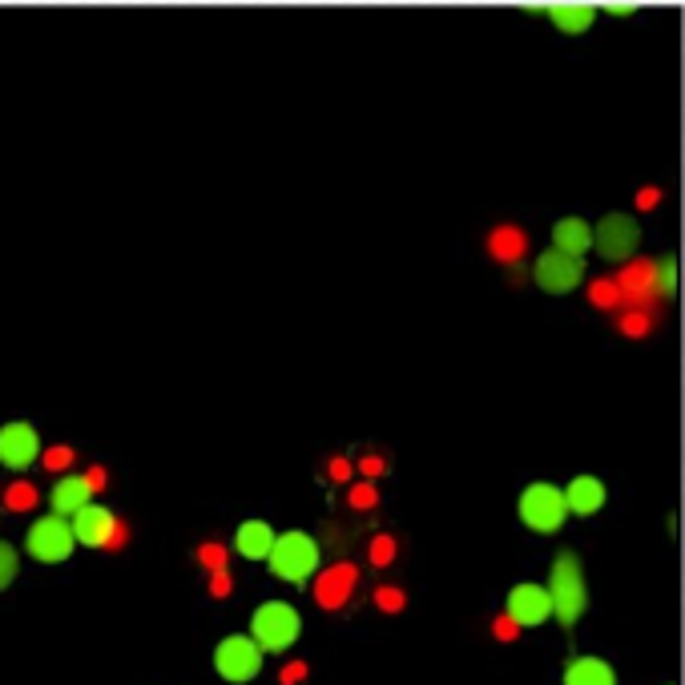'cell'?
I'll return each instance as SVG.
<instances>
[{
  "mask_svg": "<svg viewBox=\"0 0 685 685\" xmlns=\"http://www.w3.org/2000/svg\"><path fill=\"white\" fill-rule=\"evenodd\" d=\"M548 597H553V617L573 629L581 621V613L589 609V585H585V569L573 553H561L548 569Z\"/></svg>",
  "mask_w": 685,
  "mask_h": 685,
  "instance_id": "1",
  "label": "cell"
},
{
  "mask_svg": "<svg viewBox=\"0 0 685 685\" xmlns=\"http://www.w3.org/2000/svg\"><path fill=\"white\" fill-rule=\"evenodd\" d=\"M516 512H520V524H524V528H532V532H540V536H553V532H561L565 520H569V496H565V488H557V484L536 480V484H528V488L520 492Z\"/></svg>",
  "mask_w": 685,
  "mask_h": 685,
  "instance_id": "2",
  "label": "cell"
},
{
  "mask_svg": "<svg viewBox=\"0 0 685 685\" xmlns=\"http://www.w3.org/2000/svg\"><path fill=\"white\" fill-rule=\"evenodd\" d=\"M319 561H323V553H319L315 536L291 528V532H279V540H274V553H270L266 565H270V573L279 581L303 585V581H311L319 573Z\"/></svg>",
  "mask_w": 685,
  "mask_h": 685,
  "instance_id": "3",
  "label": "cell"
},
{
  "mask_svg": "<svg viewBox=\"0 0 685 685\" xmlns=\"http://www.w3.org/2000/svg\"><path fill=\"white\" fill-rule=\"evenodd\" d=\"M303 633V617L295 605L287 601H266L254 609L250 617V637L266 649V653H287Z\"/></svg>",
  "mask_w": 685,
  "mask_h": 685,
  "instance_id": "4",
  "label": "cell"
},
{
  "mask_svg": "<svg viewBox=\"0 0 685 685\" xmlns=\"http://www.w3.org/2000/svg\"><path fill=\"white\" fill-rule=\"evenodd\" d=\"M25 548H29V557L41 561V565H61L73 557V548H77V532H73V520L69 516H41L29 536H25Z\"/></svg>",
  "mask_w": 685,
  "mask_h": 685,
  "instance_id": "5",
  "label": "cell"
},
{
  "mask_svg": "<svg viewBox=\"0 0 685 685\" xmlns=\"http://www.w3.org/2000/svg\"><path fill=\"white\" fill-rule=\"evenodd\" d=\"M262 653H266V649H262L250 633H230V637H222L218 649H214V669H218L222 681L246 685V681H254V677L262 673Z\"/></svg>",
  "mask_w": 685,
  "mask_h": 685,
  "instance_id": "6",
  "label": "cell"
},
{
  "mask_svg": "<svg viewBox=\"0 0 685 685\" xmlns=\"http://www.w3.org/2000/svg\"><path fill=\"white\" fill-rule=\"evenodd\" d=\"M532 279H536V287L544 295H569L585 279V258H573V254H565L557 246H548L532 266Z\"/></svg>",
  "mask_w": 685,
  "mask_h": 685,
  "instance_id": "7",
  "label": "cell"
},
{
  "mask_svg": "<svg viewBox=\"0 0 685 685\" xmlns=\"http://www.w3.org/2000/svg\"><path fill=\"white\" fill-rule=\"evenodd\" d=\"M593 246H597V254L605 258V262H629L633 258V250H637V242H641V226L633 222V214H605L597 226H593Z\"/></svg>",
  "mask_w": 685,
  "mask_h": 685,
  "instance_id": "8",
  "label": "cell"
},
{
  "mask_svg": "<svg viewBox=\"0 0 685 685\" xmlns=\"http://www.w3.org/2000/svg\"><path fill=\"white\" fill-rule=\"evenodd\" d=\"M73 532H77V544H85V548H121L129 540L125 524L105 504H85L73 516Z\"/></svg>",
  "mask_w": 685,
  "mask_h": 685,
  "instance_id": "9",
  "label": "cell"
},
{
  "mask_svg": "<svg viewBox=\"0 0 685 685\" xmlns=\"http://www.w3.org/2000/svg\"><path fill=\"white\" fill-rule=\"evenodd\" d=\"M504 613H508L520 629H536V625H544L548 617H553V597H548V585H532V581L516 585V589L508 593Z\"/></svg>",
  "mask_w": 685,
  "mask_h": 685,
  "instance_id": "10",
  "label": "cell"
},
{
  "mask_svg": "<svg viewBox=\"0 0 685 685\" xmlns=\"http://www.w3.org/2000/svg\"><path fill=\"white\" fill-rule=\"evenodd\" d=\"M37 456H41V436L33 424L13 420V424L0 428V464L5 468L25 472L29 464H37Z\"/></svg>",
  "mask_w": 685,
  "mask_h": 685,
  "instance_id": "11",
  "label": "cell"
},
{
  "mask_svg": "<svg viewBox=\"0 0 685 685\" xmlns=\"http://www.w3.org/2000/svg\"><path fill=\"white\" fill-rule=\"evenodd\" d=\"M359 589V569L355 565H331L327 573H319L315 581V601L323 609H343L351 601V593Z\"/></svg>",
  "mask_w": 685,
  "mask_h": 685,
  "instance_id": "12",
  "label": "cell"
},
{
  "mask_svg": "<svg viewBox=\"0 0 685 685\" xmlns=\"http://www.w3.org/2000/svg\"><path fill=\"white\" fill-rule=\"evenodd\" d=\"M617 287H621L625 303L645 311V303L657 295V262H625L617 270Z\"/></svg>",
  "mask_w": 685,
  "mask_h": 685,
  "instance_id": "13",
  "label": "cell"
},
{
  "mask_svg": "<svg viewBox=\"0 0 685 685\" xmlns=\"http://www.w3.org/2000/svg\"><path fill=\"white\" fill-rule=\"evenodd\" d=\"M274 540H279V532H274L266 520H242L234 532V553L246 561H270Z\"/></svg>",
  "mask_w": 685,
  "mask_h": 685,
  "instance_id": "14",
  "label": "cell"
},
{
  "mask_svg": "<svg viewBox=\"0 0 685 685\" xmlns=\"http://www.w3.org/2000/svg\"><path fill=\"white\" fill-rule=\"evenodd\" d=\"M85 504H93V484L85 476H61L53 484V512L57 516H77Z\"/></svg>",
  "mask_w": 685,
  "mask_h": 685,
  "instance_id": "15",
  "label": "cell"
},
{
  "mask_svg": "<svg viewBox=\"0 0 685 685\" xmlns=\"http://www.w3.org/2000/svg\"><path fill=\"white\" fill-rule=\"evenodd\" d=\"M548 21H553L561 33H585L597 17V5H585V0H561V5H544Z\"/></svg>",
  "mask_w": 685,
  "mask_h": 685,
  "instance_id": "16",
  "label": "cell"
},
{
  "mask_svg": "<svg viewBox=\"0 0 685 685\" xmlns=\"http://www.w3.org/2000/svg\"><path fill=\"white\" fill-rule=\"evenodd\" d=\"M593 226L585 222V218H561L557 226H553V246L557 250H565V254H573V258H585V250L593 246Z\"/></svg>",
  "mask_w": 685,
  "mask_h": 685,
  "instance_id": "17",
  "label": "cell"
},
{
  "mask_svg": "<svg viewBox=\"0 0 685 685\" xmlns=\"http://www.w3.org/2000/svg\"><path fill=\"white\" fill-rule=\"evenodd\" d=\"M565 496H569V512H577V516H593L605 508V484L597 476H573Z\"/></svg>",
  "mask_w": 685,
  "mask_h": 685,
  "instance_id": "18",
  "label": "cell"
},
{
  "mask_svg": "<svg viewBox=\"0 0 685 685\" xmlns=\"http://www.w3.org/2000/svg\"><path fill=\"white\" fill-rule=\"evenodd\" d=\"M565 685H617V673L601 657H573L565 665Z\"/></svg>",
  "mask_w": 685,
  "mask_h": 685,
  "instance_id": "19",
  "label": "cell"
},
{
  "mask_svg": "<svg viewBox=\"0 0 685 685\" xmlns=\"http://www.w3.org/2000/svg\"><path fill=\"white\" fill-rule=\"evenodd\" d=\"M524 246H528V238H524L520 226H500V230L488 234V250H492L496 262H520Z\"/></svg>",
  "mask_w": 685,
  "mask_h": 685,
  "instance_id": "20",
  "label": "cell"
},
{
  "mask_svg": "<svg viewBox=\"0 0 685 685\" xmlns=\"http://www.w3.org/2000/svg\"><path fill=\"white\" fill-rule=\"evenodd\" d=\"M589 299H593V307H601V311H617V307L625 303L617 279H597V283L589 287Z\"/></svg>",
  "mask_w": 685,
  "mask_h": 685,
  "instance_id": "21",
  "label": "cell"
},
{
  "mask_svg": "<svg viewBox=\"0 0 685 685\" xmlns=\"http://www.w3.org/2000/svg\"><path fill=\"white\" fill-rule=\"evenodd\" d=\"M37 500H41V492H37L29 480H17V484H9V492H5V508H13V512H29Z\"/></svg>",
  "mask_w": 685,
  "mask_h": 685,
  "instance_id": "22",
  "label": "cell"
},
{
  "mask_svg": "<svg viewBox=\"0 0 685 685\" xmlns=\"http://www.w3.org/2000/svg\"><path fill=\"white\" fill-rule=\"evenodd\" d=\"M677 291V258L673 254H665V258H657V295H673Z\"/></svg>",
  "mask_w": 685,
  "mask_h": 685,
  "instance_id": "23",
  "label": "cell"
},
{
  "mask_svg": "<svg viewBox=\"0 0 685 685\" xmlns=\"http://www.w3.org/2000/svg\"><path fill=\"white\" fill-rule=\"evenodd\" d=\"M621 331H625L629 339H645V335L653 331L649 311H625V315H621Z\"/></svg>",
  "mask_w": 685,
  "mask_h": 685,
  "instance_id": "24",
  "label": "cell"
},
{
  "mask_svg": "<svg viewBox=\"0 0 685 685\" xmlns=\"http://www.w3.org/2000/svg\"><path fill=\"white\" fill-rule=\"evenodd\" d=\"M17 577V548L0 540V589H9Z\"/></svg>",
  "mask_w": 685,
  "mask_h": 685,
  "instance_id": "25",
  "label": "cell"
},
{
  "mask_svg": "<svg viewBox=\"0 0 685 685\" xmlns=\"http://www.w3.org/2000/svg\"><path fill=\"white\" fill-rule=\"evenodd\" d=\"M73 460H77V456H73V448L57 444V448H49V452H45V460H41V464H45L49 472H69V468H73Z\"/></svg>",
  "mask_w": 685,
  "mask_h": 685,
  "instance_id": "26",
  "label": "cell"
},
{
  "mask_svg": "<svg viewBox=\"0 0 685 685\" xmlns=\"http://www.w3.org/2000/svg\"><path fill=\"white\" fill-rule=\"evenodd\" d=\"M375 605H379L383 613H399V609L407 605V597H403V589H395V585H383V589H375Z\"/></svg>",
  "mask_w": 685,
  "mask_h": 685,
  "instance_id": "27",
  "label": "cell"
},
{
  "mask_svg": "<svg viewBox=\"0 0 685 685\" xmlns=\"http://www.w3.org/2000/svg\"><path fill=\"white\" fill-rule=\"evenodd\" d=\"M198 561H202L210 573H222V569H226V548H222V544H202V548H198Z\"/></svg>",
  "mask_w": 685,
  "mask_h": 685,
  "instance_id": "28",
  "label": "cell"
},
{
  "mask_svg": "<svg viewBox=\"0 0 685 685\" xmlns=\"http://www.w3.org/2000/svg\"><path fill=\"white\" fill-rule=\"evenodd\" d=\"M371 561L375 565H391L395 561V540L391 536H375L371 540Z\"/></svg>",
  "mask_w": 685,
  "mask_h": 685,
  "instance_id": "29",
  "label": "cell"
},
{
  "mask_svg": "<svg viewBox=\"0 0 685 685\" xmlns=\"http://www.w3.org/2000/svg\"><path fill=\"white\" fill-rule=\"evenodd\" d=\"M347 500H351V508H371L375 504V484H355Z\"/></svg>",
  "mask_w": 685,
  "mask_h": 685,
  "instance_id": "30",
  "label": "cell"
},
{
  "mask_svg": "<svg viewBox=\"0 0 685 685\" xmlns=\"http://www.w3.org/2000/svg\"><path fill=\"white\" fill-rule=\"evenodd\" d=\"M492 633H496V641H512V637L520 633V625H516V621H512V617L504 613V617H496V625H492Z\"/></svg>",
  "mask_w": 685,
  "mask_h": 685,
  "instance_id": "31",
  "label": "cell"
},
{
  "mask_svg": "<svg viewBox=\"0 0 685 685\" xmlns=\"http://www.w3.org/2000/svg\"><path fill=\"white\" fill-rule=\"evenodd\" d=\"M279 681H283V685H303V681H307V665H303V661H295V665H283Z\"/></svg>",
  "mask_w": 685,
  "mask_h": 685,
  "instance_id": "32",
  "label": "cell"
},
{
  "mask_svg": "<svg viewBox=\"0 0 685 685\" xmlns=\"http://www.w3.org/2000/svg\"><path fill=\"white\" fill-rule=\"evenodd\" d=\"M230 589H234V581H230V573H226V569L210 577V593H214V597H230Z\"/></svg>",
  "mask_w": 685,
  "mask_h": 685,
  "instance_id": "33",
  "label": "cell"
},
{
  "mask_svg": "<svg viewBox=\"0 0 685 685\" xmlns=\"http://www.w3.org/2000/svg\"><path fill=\"white\" fill-rule=\"evenodd\" d=\"M597 9H605V13H613V17H633L641 5H633V0H613V5H597Z\"/></svg>",
  "mask_w": 685,
  "mask_h": 685,
  "instance_id": "34",
  "label": "cell"
},
{
  "mask_svg": "<svg viewBox=\"0 0 685 685\" xmlns=\"http://www.w3.org/2000/svg\"><path fill=\"white\" fill-rule=\"evenodd\" d=\"M657 202H661V190H653V186H649V190H641V194H637V206H641V210H653V206H657Z\"/></svg>",
  "mask_w": 685,
  "mask_h": 685,
  "instance_id": "35",
  "label": "cell"
},
{
  "mask_svg": "<svg viewBox=\"0 0 685 685\" xmlns=\"http://www.w3.org/2000/svg\"><path fill=\"white\" fill-rule=\"evenodd\" d=\"M331 480H351V464L339 456V460H331Z\"/></svg>",
  "mask_w": 685,
  "mask_h": 685,
  "instance_id": "36",
  "label": "cell"
},
{
  "mask_svg": "<svg viewBox=\"0 0 685 685\" xmlns=\"http://www.w3.org/2000/svg\"><path fill=\"white\" fill-rule=\"evenodd\" d=\"M359 468H363L367 476H379V472H383V460H379V456H367V460H359Z\"/></svg>",
  "mask_w": 685,
  "mask_h": 685,
  "instance_id": "37",
  "label": "cell"
},
{
  "mask_svg": "<svg viewBox=\"0 0 685 685\" xmlns=\"http://www.w3.org/2000/svg\"><path fill=\"white\" fill-rule=\"evenodd\" d=\"M85 480L93 484V492H101V488H105V468H89V472H85Z\"/></svg>",
  "mask_w": 685,
  "mask_h": 685,
  "instance_id": "38",
  "label": "cell"
}]
</instances>
